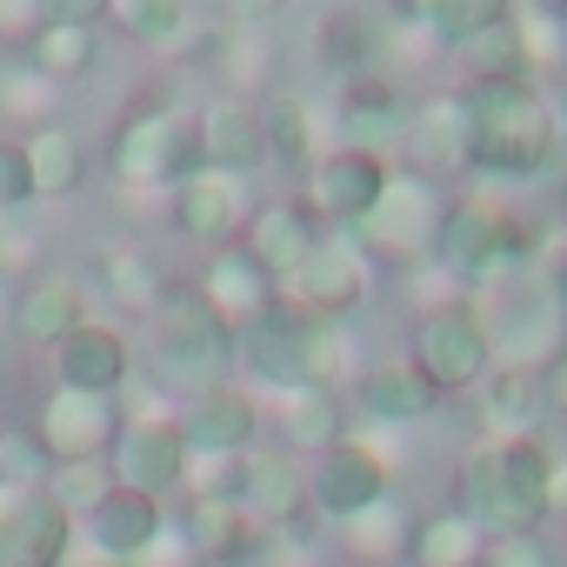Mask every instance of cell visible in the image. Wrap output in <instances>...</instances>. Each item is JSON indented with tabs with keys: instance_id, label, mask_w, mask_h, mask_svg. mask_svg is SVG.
Returning <instances> with one entry per match:
<instances>
[{
	"instance_id": "6da1fadb",
	"label": "cell",
	"mask_w": 567,
	"mask_h": 567,
	"mask_svg": "<svg viewBox=\"0 0 567 567\" xmlns=\"http://www.w3.org/2000/svg\"><path fill=\"white\" fill-rule=\"evenodd\" d=\"M467 315L481 321L494 368L554 374V361L567 354V288H560L540 260L494 267L481 288L467 295Z\"/></svg>"
},
{
	"instance_id": "7a4b0ae2",
	"label": "cell",
	"mask_w": 567,
	"mask_h": 567,
	"mask_svg": "<svg viewBox=\"0 0 567 567\" xmlns=\"http://www.w3.org/2000/svg\"><path fill=\"white\" fill-rule=\"evenodd\" d=\"M547 454H554L547 434H514V441L481 434L454 467L447 507H461L494 540L501 534H540L547 527Z\"/></svg>"
},
{
	"instance_id": "3957f363",
	"label": "cell",
	"mask_w": 567,
	"mask_h": 567,
	"mask_svg": "<svg viewBox=\"0 0 567 567\" xmlns=\"http://www.w3.org/2000/svg\"><path fill=\"white\" fill-rule=\"evenodd\" d=\"M467 101V141H474V174L481 181H547L560 127L547 107L540 81H507V87H461Z\"/></svg>"
},
{
	"instance_id": "277c9868",
	"label": "cell",
	"mask_w": 567,
	"mask_h": 567,
	"mask_svg": "<svg viewBox=\"0 0 567 567\" xmlns=\"http://www.w3.org/2000/svg\"><path fill=\"white\" fill-rule=\"evenodd\" d=\"M200 167V127H194V107H174V101H141L114 121L107 134V174L121 194H154L167 200L187 174Z\"/></svg>"
},
{
	"instance_id": "5b68a950",
	"label": "cell",
	"mask_w": 567,
	"mask_h": 567,
	"mask_svg": "<svg viewBox=\"0 0 567 567\" xmlns=\"http://www.w3.org/2000/svg\"><path fill=\"white\" fill-rule=\"evenodd\" d=\"M147 368L181 401L200 394V388L234 381V334L214 321V308L200 301L194 280H174L167 301L154 308V321H147Z\"/></svg>"
},
{
	"instance_id": "8992f818",
	"label": "cell",
	"mask_w": 567,
	"mask_h": 567,
	"mask_svg": "<svg viewBox=\"0 0 567 567\" xmlns=\"http://www.w3.org/2000/svg\"><path fill=\"white\" fill-rule=\"evenodd\" d=\"M447 214H454V200H447V187H441V181L394 167V174H388V187H381V200H374V214L354 227V240L374 254V267L421 274V267H434V254H441Z\"/></svg>"
},
{
	"instance_id": "52a82bcc",
	"label": "cell",
	"mask_w": 567,
	"mask_h": 567,
	"mask_svg": "<svg viewBox=\"0 0 567 567\" xmlns=\"http://www.w3.org/2000/svg\"><path fill=\"white\" fill-rule=\"evenodd\" d=\"M408 361L414 374L441 394V401H461V394H481V381L494 374V354H487V334L481 321L467 315V301H427L408 328Z\"/></svg>"
},
{
	"instance_id": "ba28073f",
	"label": "cell",
	"mask_w": 567,
	"mask_h": 567,
	"mask_svg": "<svg viewBox=\"0 0 567 567\" xmlns=\"http://www.w3.org/2000/svg\"><path fill=\"white\" fill-rule=\"evenodd\" d=\"M374 254L348 234V227H321L315 254L301 260V274L280 288V308L301 321H354L374 295Z\"/></svg>"
},
{
	"instance_id": "9c48e42d",
	"label": "cell",
	"mask_w": 567,
	"mask_h": 567,
	"mask_svg": "<svg viewBox=\"0 0 567 567\" xmlns=\"http://www.w3.org/2000/svg\"><path fill=\"white\" fill-rule=\"evenodd\" d=\"M388 494H394V467H388L381 441L361 434V427L341 434L334 447H321V454L308 461V501H315V520H328V527H341V520L381 507Z\"/></svg>"
},
{
	"instance_id": "30bf717a",
	"label": "cell",
	"mask_w": 567,
	"mask_h": 567,
	"mask_svg": "<svg viewBox=\"0 0 567 567\" xmlns=\"http://www.w3.org/2000/svg\"><path fill=\"white\" fill-rule=\"evenodd\" d=\"M127 427V408L114 394H81V388H48L34 408V434L54 467H107L114 441Z\"/></svg>"
},
{
	"instance_id": "8fae6325",
	"label": "cell",
	"mask_w": 567,
	"mask_h": 567,
	"mask_svg": "<svg viewBox=\"0 0 567 567\" xmlns=\"http://www.w3.org/2000/svg\"><path fill=\"white\" fill-rule=\"evenodd\" d=\"M254 207H260V187H254L247 174L194 167V174L167 194V227H174L181 240H194V247L214 254V247H234V240L247 234Z\"/></svg>"
},
{
	"instance_id": "7c38bea8",
	"label": "cell",
	"mask_w": 567,
	"mask_h": 567,
	"mask_svg": "<svg viewBox=\"0 0 567 567\" xmlns=\"http://www.w3.org/2000/svg\"><path fill=\"white\" fill-rule=\"evenodd\" d=\"M167 527V501H147L134 487H107L81 520H74V560L68 567H134L154 534Z\"/></svg>"
},
{
	"instance_id": "4fadbf2b",
	"label": "cell",
	"mask_w": 567,
	"mask_h": 567,
	"mask_svg": "<svg viewBox=\"0 0 567 567\" xmlns=\"http://www.w3.org/2000/svg\"><path fill=\"white\" fill-rule=\"evenodd\" d=\"M107 474L147 501H167L181 494V474H187V434H181V414L161 401V408H134L114 454H107Z\"/></svg>"
},
{
	"instance_id": "5bb4252c",
	"label": "cell",
	"mask_w": 567,
	"mask_h": 567,
	"mask_svg": "<svg viewBox=\"0 0 567 567\" xmlns=\"http://www.w3.org/2000/svg\"><path fill=\"white\" fill-rule=\"evenodd\" d=\"M328 127H334V147L394 161V154H401V134H408V101H401L394 74H388V68H368V74L334 81Z\"/></svg>"
},
{
	"instance_id": "9a60e30c",
	"label": "cell",
	"mask_w": 567,
	"mask_h": 567,
	"mask_svg": "<svg viewBox=\"0 0 567 567\" xmlns=\"http://www.w3.org/2000/svg\"><path fill=\"white\" fill-rule=\"evenodd\" d=\"M240 507L280 540V567H288V540H295V560H308V527H315V501H308V461L280 454V447H254L247 461V494Z\"/></svg>"
},
{
	"instance_id": "2e32d148",
	"label": "cell",
	"mask_w": 567,
	"mask_h": 567,
	"mask_svg": "<svg viewBox=\"0 0 567 567\" xmlns=\"http://www.w3.org/2000/svg\"><path fill=\"white\" fill-rule=\"evenodd\" d=\"M74 514L48 487H0V567H68Z\"/></svg>"
},
{
	"instance_id": "e0dca14e",
	"label": "cell",
	"mask_w": 567,
	"mask_h": 567,
	"mask_svg": "<svg viewBox=\"0 0 567 567\" xmlns=\"http://www.w3.org/2000/svg\"><path fill=\"white\" fill-rule=\"evenodd\" d=\"M388 174H394V161H381V154L328 147V154L308 167V181H301V200H308V214H315L321 227H348V234H354V227L374 214V200H381Z\"/></svg>"
},
{
	"instance_id": "ac0fdd59",
	"label": "cell",
	"mask_w": 567,
	"mask_h": 567,
	"mask_svg": "<svg viewBox=\"0 0 567 567\" xmlns=\"http://www.w3.org/2000/svg\"><path fill=\"white\" fill-rule=\"evenodd\" d=\"M81 321H94V315H87V280H81L74 267H34L28 280H14L8 334H14L21 348L54 354V348H61Z\"/></svg>"
},
{
	"instance_id": "d6986e66",
	"label": "cell",
	"mask_w": 567,
	"mask_h": 567,
	"mask_svg": "<svg viewBox=\"0 0 567 567\" xmlns=\"http://www.w3.org/2000/svg\"><path fill=\"white\" fill-rule=\"evenodd\" d=\"M401 167L408 174H427V181L474 174V141H467V101H461V87H441L427 101H408Z\"/></svg>"
},
{
	"instance_id": "ffe728a7",
	"label": "cell",
	"mask_w": 567,
	"mask_h": 567,
	"mask_svg": "<svg viewBox=\"0 0 567 567\" xmlns=\"http://www.w3.org/2000/svg\"><path fill=\"white\" fill-rule=\"evenodd\" d=\"M174 414H181L187 454H254L260 434H267V408H260V394L240 388V381L200 388V394L174 401Z\"/></svg>"
},
{
	"instance_id": "44dd1931",
	"label": "cell",
	"mask_w": 567,
	"mask_h": 567,
	"mask_svg": "<svg viewBox=\"0 0 567 567\" xmlns=\"http://www.w3.org/2000/svg\"><path fill=\"white\" fill-rule=\"evenodd\" d=\"M174 527L187 534V547L200 554V567H274L280 560V540L240 507V501H181Z\"/></svg>"
},
{
	"instance_id": "7402d4cb",
	"label": "cell",
	"mask_w": 567,
	"mask_h": 567,
	"mask_svg": "<svg viewBox=\"0 0 567 567\" xmlns=\"http://www.w3.org/2000/svg\"><path fill=\"white\" fill-rule=\"evenodd\" d=\"M234 381L254 388L260 401L288 394V388H308V321L274 308L260 328H247L234 341Z\"/></svg>"
},
{
	"instance_id": "603a6c76",
	"label": "cell",
	"mask_w": 567,
	"mask_h": 567,
	"mask_svg": "<svg viewBox=\"0 0 567 567\" xmlns=\"http://www.w3.org/2000/svg\"><path fill=\"white\" fill-rule=\"evenodd\" d=\"M194 288H200V301L214 308V321L240 341L247 328H260L274 308H280V288L267 280V267H254V254L234 240V247H214L207 260H200V274H194Z\"/></svg>"
},
{
	"instance_id": "cb8c5ba5",
	"label": "cell",
	"mask_w": 567,
	"mask_h": 567,
	"mask_svg": "<svg viewBox=\"0 0 567 567\" xmlns=\"http://www.w3.org/2000/svg\"><path fill=\"white\" fill-rule=\"evenodd\" d=\"M315 240H321V220L308 214L301 194H260V207H254V220L240 234V247L254 254V267H267L274 288H288V280L301 274V260L315 254Z\"/></svg>"
},
{
	"instance_id": "d4e9b609",
	"label": "cell",
	"mask_w": 567,
	"mask_h": 567,
	"mask_svg": "<svg viewBox=\"0 0 567 567\" xmlns=\"http://www.w3.org/2000/svg\"><path fill=\"white\" fill-rule=\"evenodd\" d=\"M48 368H54V388H81V394H127V381H134V341L114 328V321H81L54 354H48Z\"/></svg>"
},
{
	"instance_id": "484cf974",
	"label": "cell",
	"mask_w": 567,
	"mask_h": 567,
	"mask_svg": "<svg viewBox=\"0 0 567 567\" xmlns=\"http://www.w3.org/2000/svg\"><path fill=\"white\" fill-rule=\"evenodd\" d=\"M260 408H267V427L280 434V454H295V461H315L321 447L354 434V401L341 388H288Z\"/></svg>"
},
{
	"instance_id": "4316f807",
	"label": "cell",
	"mask_w": 567,
	"mask_h": 567,
	"mask_svg": "<svg viewBox=\"0 0 567 567\" xmlns=\"http://www.w3.org/2000/svg\"><path fill=\"white\" fill-rule=\"evenodd\" d=\"M207 68L227 101H267L274 94V34L260 14H227L207 41Z\"/></svg>"
},
{
	"instance_id": "83f0119b",
	"label": "cell",
	"mask_w": 567,
	"mask_h": 567,
	"mask_svg": "<svg viewBox=\"0 0 567 567\" xmlns=\"http://www.w3.org/2000/svg\"><path fill=\"white\" fill-rule=\"evenodd\" d=\"M194 127H200V167H220V174H260L267 167V134H260V107L254 101H200L194 107Z\"/></svg>"
},
{
	"instance_id": "f1b7e54d",
	"label": "cell",
	"mask_w": 567,
	"mask_h": 567,
	"mask_svg": "<svg viewBox=\"0 0 567 567\" xmlns=\"http://www.w3.org/2000/svg\"><path fill=\"white\" fill-rule=\"evenodd\" d=\"M260 107V134H267V167H315L334 141V127H328V114L308 101V94H295V87H274L267 101H254Z\"/></svg>"
},
{
	"instance_id": "f546056e",
	"label": "cell",
	"mask_w": 567,
	"mask_h": 567,
	"mask_svg": "<svg viewBox=\"0 0 567 567\" xmlns=\"http://www.w3.org/2000/svg\"><path fill=\"white\" fill-rule=\"evenodd\" d=\"M87 267H94V288H101L107 315H121V321H154V308L174 288V274L147 247H101Z\"/></svg>"
},
{
	"instance_id": "4dcf8cb0",
	"label": "cell",
	"mask_w": 567,
	"mask_h": 567,
	"mask_svg": "<svg viewBox=\"0 0 567 567\" xmlns=\"http://www.w3.org/2000/svg\"><path fill=\"white\" fill-rule=\"evenodd\" d=\"M308 61L328 81L381 68V14L374 8H321L315 28H308Z\"/></svg>"
},
{
	"instance_id": "1f68e13d",
	"label": "cell",
	"mask_w": 567,
	"mask_h": 567,
	"mask_svg": "<svg viewBox=\"0 0 567 567\" xmlns=\"http://www.w3.org/2000/svg\"><path fill=\"white\" fill-rule=\"evenodd\" d=\"M348 401H354L368 421L401 427V434H408V427H421V421L441 408V394L414 374V361H408V354H401V361H368V368H361V381L348 388Z\"/></svg>"
},
{
	"instance_id": "d6a6232c",
	"label": "cell",
	"mask_w": 567,
	"mask_h": 567,
	"mask_svg": "<svg viewBox=\"0 0 567 567\" xmlns=\"http://www.w3.org/2000/svg\"><path fill=\"white\" fill-rule=\"evenodd\" d=\"M414 527H421V514L401 494H388L381 507H368V514H354V520L334 527L341 567H408L414 560Z\"/></svg>"
},
{
	"instance_id": "836d02e7",
	"label": "cell",
	"mask_w": 567,
	"mask_h": 567,
	"mask_svg": "<svg viewBox=\"0 0 567 567\" xmlns=\"http://www.w3.org/2000/svg\"><path fill=\"white\" fill-rule=\"evenodd\" d=\"M481 427L494 441H514V434H547L554 421V401H547V374H527V368H494L481 381Z\"/></svg>"
},
{
	"instance_id": "e575fe53",
	"label": "cell",
	"mask_w": 567,
	"mask_h": 567,
	"mask_svg": "<svg viewBox=\"0 0 567 567\" xmlns=\"http://www.w3.org/2000/svg\"><path fill=\"white\" fill-rule=\"evenodd\" d=\"M21 154H28V174H34V200H74V194L94 181V147H87L81 127H68V121L28 134Z\"/></svg>"
},
{
	"instance_id": "d590c367",
	"label": "cell",
	"mask_w": 567,
	"mask_h": 567,
	"mask_svg": "<svg viewBox=\"0 0 567 567\" xmlns=\"http://www.w3.org/2000/svg\"><path fill=\"white\" fill-rule=\"evenodd\" d=\"M107 28H121L134 48H161V54L214 41V28L187 8V0H107Z\"/></svg>"
},
{
	"instance_id": "8d00e7d4",
	"label": "cell",
	"mask_w": 567,
	"mask_h": 567,
	"mask_svg": "<svg viewBox=\"0 0 567 567\" xmlns=\"http://www.w3.org/2000/svg\"><path fill=\"white\" fill-rule=\"evenodd\" d=\"M61 121V87L28 61V54H0V134L28 141Z\"/></svg>"
},
{
	"instance_id": "74e56055",
	"label": "cell",
	"mask_w": 567,
	"mask_h": 567,
	"mask_svg": "<svg viewBox=\"0 0 567 567\" xmlns=\"http://www.w3.org/2000/svg\"><path fill=\"white\" fill-rule=\"evenodd\" d=\"M28 61L54 81V87H68V81H87L94 68H101V21H48L41 34H34V48H28Z\"/></svg>"
},
{
	"instance_id": "f35d334b",
	"label": "cell",
	"mask_w": 567,
	"mask_h": 567,
	"mask_svg": "<svg viewBox=\"0 0 567 567\" xmlns=\"http://www.w3.org/2000/svg\"><path fill=\"white\" fill-rule=\"evenodd\" d=\"M487 527H474L461 507H434L414 527V560L408 567H481L487 560Z\"/></svg>"
},
{
	"instance_id": "ab89813d",
	"label": "cell",
	"mask_w": 567,
	"mask_h": 567,
	"mask_svg": "<svg viewBox=\"0 0 567 567\" xmlns=\"http://www.w3.org/2000/svg\"><path fill=\"white\" fill-rule=\"evenodd\" d=\"M454 61H461V87H507V81H527V54H520L514 8H507L501 21H487Z\"/></svg>"
},
{
	"instance_id": "60d3db41",
	"label": "cell",
	"mask_w": 567,
	"mask_h": 567,
	"mask_svg": "<svg viewBox=\"0 0 567 567\" xmlns=\"http://www.w3.org/2000/svg\"><path fill=\"white\" fill-rule=\"evenodd\" d=\"M368 368L354 321H308V388H354Z\"/></svg>"
},
{
	"instance_id": "b9f144b4",
	"label": "cell",
	"mask_w": 567,
	"mask_h": 567,
	"mask_svg": "<svg viewBox=\"0 0 567 567\" xmlns=\"http://www.w3.org/2000/svg\"><path fill=\"white\" fill-rule=\"evenodd\" d=\"M507 14V0H414V21L441 54H461L487 21Z\"/></svg>"
},
{
	"instance_id": "7bdbcfd3",
	"label": "cell",
	"mask_w": 567,
	"mask_h": 567,
	"mask_svg": "<svg viewBox=\"0 0 567 567\" xmlns=\"http://www.w3.org/2000/svg\"><path fill=\"white\" fill-rule=\"evenodd\" d=\"M247 461L254 454H187L181 494L187 501H240L247 494Z\"/></svg>"
},
{
	"instance_id": "ee69618b",
	"label": "cell",
	"mask_w": 567,
	"mask_h": 567,
	"mask_svg": "<svg viewBox=\"0 0 567 567\" xmlns=\"http://www.w3.org/2000/svg\"><path fill=\"white\" fill-rule=\"evenodd\" d=\"M54 461L34 427H0V487H48Z\"/></svg>"
},
{
	"instance_id": "f6af8a7d",
	"label": "cell",
	"mask_w": 567,
	"mask_h": 567,
	"mask_svg": "<svg viewBox=\"0 0 567 567\" xmlns=\"http://www.w3.org/2000/svg\"><path fill=\"white\" fill-rule=\"evenodd\" d=\"M107 487H114V474H107V467H54V481H48V494H54L74 520H81Z\"/></svg>"
},
{
	"instance_id": "bcb514c9",
	"label": "cell",
	"mask_w": 567,
	"mask_h": 567,
	"mask_svg": "<svg viewBox=\"0 0 567 567\" xmlns=\"http://www.w3.org/2000/svg\"><path fill=\"white\" fill-rule=\"evenodd\" d=\"M28 207H34L28 154H21V141H0V220H21Z\"/></svg>"
},
{
	"instance_id": "7dc6e473",
	"label": "cell",
	"mask_w": 567,
	"mask_h": 567,
	"mask_svg": "<svg viewBox=\"0 0 567 567\" xmlns=\"http://www.w3.org/2000/svg\"><path fill=\"white\" fill-rule=\"evenodd\" d=\"M48 21H54V0H0V48L28 54Z\"/></svg>"
},
{
	"instance_id": "c3c4849f",
	"label": "cell",
	"mask_w": 567,
	"mask_h": 567,
	"mask_svg": "<svg viewBox=\"0 0 567 567\" xmlns=\"http://www.w3.org/2000/svg\"><path fill=\"white\" fill-rule=\"evenodd\" d=\"M481 567H560V560H554L547 534H501V540H487Z\"/></svg>"
},
{
	"instance_id": "681fc988",
	"label": "cell",
	"mask_w": 567,
	"mask_h": 567,
	"mask_svg": "<svg viewBox=\"0 0 567 567\" xmlns=\"http://www.w3.org/2000/svg\"><path fill=\"white\" fill-rule=\"evenodd\" d=\"M134 567H200V554H194V547H187V534H181V527L167 520V527L154 534V547H147V554H141Z\"/></svg>"
},
{
	"instance_id": "f907efd6",
	"label": "cell",
	"mask_w": 567,
	"mask_h": 567,
	"mask_svg": "<svg viewBox=\"0 0 567 567\" xmlns=\"http://www.w3.org/2000/svg\"><path fill=\"white\" fill-rule=\"evenodd\" d=\"M547 520H567V441L547 454Z\"/></svg>"
},
{
	"instance_id": "816d5d0a",
	"label": "cell",
	"mask_w": 567,
	"mask_h": 567,
	"mask_svg": "<svg viewBox=\"0 0 567 567\" xmlns=\"http://www.w3.org/2000/svg\"><path fill=\"white\" fill-rule=\"evenodd\" d=\"M547 401H554V427H567V354H560L554 374H547Z\"/></svg>"
},
{
	"instance_id": "f5cc1de1",
	"label": "cell",
	"mask_w": 567,
	"mask_h": 567,
	"mask_svg": "<svg viewBox=\"0 0 567 567\" xmlns=\"http://www.w3.org/2000/svg\"><path fill=\"white\" fill-rule=\"evenodd\" d=\"M547 107H554V127L567 134V74H554V81H547Z\"/></svg>"
},
{
	"instance_id": "db71d44e",
	"label": "cell",
	"mask_w": 567,
	"mask_h": 567,
	"mask_svg": "<svg viewBox=\"0 0 567 567\" xmlns=\"http://www.w3.org/2000/svg\"><path fill=\"white\" fill-rule=\"evenodd\" d=\"M547 181L560 187V200H567V134H560V147H554V167H547Z\"/></svg>"
},
{
	"instance_id": "11a10c76",
	"label": "cell",
	"mask_w": 567,
	"mask_h": 567,
	"mask_svg": "<svg viewBox=\"0 0 567 567\" xmlns=\"http://www.w3.org/2000/svg\"><path fill=\"white\" fill-rule=\"evenodd\" d=\"M295 567H321V560H295Z\"/></svg>"
},
{
	"instance_id": "9f6ffc18",
	"label": "cell",
	"mask_w": 567,
	"mask_h": 567,
	"mask_svg": "<svg viewBox=\"0 0 567 567\" xmlns=\"http://www.w3.org/2000/svg\"><path fill=\"white\" fill-rule=\"evenodd\" d=\"M0 141H8V134H0Z\"/></svg>"
}]
</instances>
